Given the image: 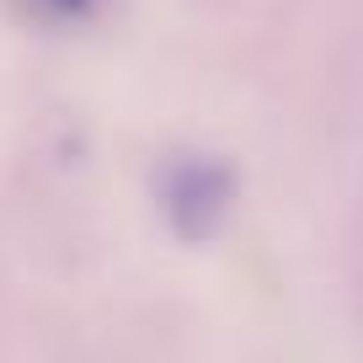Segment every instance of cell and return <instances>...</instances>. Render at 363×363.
Segmentation results:
<instances>
[{"label": "cell", "mask_w": 363, "mask_h": 363, "mask_svg": "<svg viewBox=\"0 0 363 363\" xmlns=\"http://www.w3.org/2000/svg\"><path fill=\"white\" fill-rule=\"evenodd\" d=\"M38 6H43V11H54V16H80L91 0H38Z\"/></svg>", "instance_id": "7a4b0ae2"}, {"label": "cell", "mask_w": 363, "mask_h": 363, "mask_svg": "<svg viewBox=\"0 0 363 363\" xmlns=\"http://www.w3.org/2000/svg\"><path fill=\"white\" fill-rule=\"evenodd\" d=\"M230 203V182L214 177V171H177V177L166 182V208L171 214H182V208H193V214H203V225L219 214V208Z\"/></svg>", "instance_id": "6da1fadb"}]
</instances>
